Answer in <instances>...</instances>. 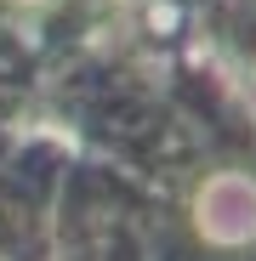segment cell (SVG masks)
<instances>
[{"label": "cell", "mask_w": 256, "mask_h": 261, "mask_svg": "<svg viewBox=\"0 0 256 261\" xmlns=\"http://www.w3.org/2000/svg\"><path fill=\"white\" fill-rule=\"evenodd\" d=\"M199 227L222 244H239L256 233V188L245 176H217L199 199Z\"/></svg>", "instance_id": "cell-1"}]
</instances>
